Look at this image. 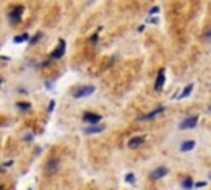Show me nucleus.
Masks as SVG:
<instances>
[{"label": "nucleus", "mask_w": 211, "mask_h": 190, "mask_svg": "<svg viewBox=\"0 0 211 190\" xmlns=\"http://www.w3.org/2000/svg\"><path fill=\"white\" fill-rule=\"evenodd\" d=\"M23 10H25V7H23V5H17L15 8H12L8 12V22L12 23V25H18V23L22 22Z\"/></svg>", "instance_id": "1"}, {"label": "nucleus", "mask_w": 211, "mask_h": 190, "mask_svg": "<svg viewBox=\"0 0 211 190\" xmlns=\"http://www.w3.org/2000/svg\"><path fill=\"white\" fill-rule=\"evenodd\" d=\"M104 126H99V124H91L89 126V127H86V129H84V134H87V136H89V134H99V132H102L104 131Z\"/></svg>", "instance_id": "10"}, {"label": "nucleus", "mask_w": 211, "mask_h": 190, "mask_svg": "<svg viewBox=\"0 0 211 190\" xmlns=\"http://www.w3.org/2000/svg\"><path fill=\"white\" fill-rule=\"evenodd\" d=\"M2 83H3V79H2V78H0V86H2Z\"/></svg>", "instance_id": "29"}, {"label": "nucleus", "mask_w": 211, "mask_h": 190, "mask_svg": "<svg viewBox=\"0 0 211 190\" xmlns=\"http://www.w3.org/2000/svg\"><path fill=\"white\" fill-rule=\"evenodd\" d=\"M143 30H145V25H140L139 28H137V31H143Z\"/></svg>", "instance_id": "28"}, {"label": "nucleus", "mask_w": 211, "mask_h": 190, "mask_svg": "<svg viewBox=\"0 0 211 190\" xmlns=\"http://www.w3.org/2000/svg\"><path fill=\"white\" fill-rule=\"evenodd\" d=\"M65 53H66V41L63 40V38H59V40H58V47L51 51L50 58L51 60H61L63 56H65Z\"/></svg>", "instance_id": "2"}, {"label": "nucleus", "mask_w": 211, "mask_h": 190, "mask_svg": "<svg viewBox=\"0 0 211 190\" xmlns=\"http://www.w3.org/2000/svg\"><path fill=\"white\" fill-rule=\"evenodd\" d=\"M0 190H2V187H0Z\"/></svg>", "instance_id": "30"}, {"label": "nucleus", "mask_w": 211, "mask_h": 190, "mask_svg": "<svg viewBox=\"0 0 211 190\" xmlns=\"http://www.w3.org/2000/svg\"><path fill=\"white\" fill-rule=\"evenodd\" d=\"M165 84V68H160L157 73V79H155V84H153V89L155 91H162Z\"/></svg>", "instance_id": "6"}, {"label": "nucleus", "mask_w": 211, "mask_h": 190, "mask_svg": "<svg viewBox=\"0 0 211 190\" xmlns=\"http://www.w3.org/2000/svg\"><path fill=\"white\" fill-rule=\"evenodd\" d=\"M167 174H168V169L167 167H157V169H153V170H152L150 179H152V180H158V179L165 177Z\"/></svg>", "instance_id": "8"}, {"label": "nucleus", "mask_w": 211, "mask_h": 190, "mask_svg": "<svg viewBox=\"0 0 211 190\" xmlns=\"http://www.w3.org/2000/svg\"><path fill=\"white\" fill-rule=\"evenodd\" d=\"M191 91H193V84H188V86H185V89L181 91L177 98H178V99H185L186 96H190V93H191Z\"/></svg>", "instance_id": "13"}, {"label": "nucleus", "mask_w": 211, "mask_h": 190, "mask_svg": "<svg viewBox=\"0 0 211 190\" xmlns=\"http://www.w3.org/2000/svg\"><path fill=\"white\" fill-rule=\"evenodd\" d=\"M58 165H59V159H51L50 162L46 164V172H48V174L56 172V170H58Z\"/></svg>", "instance_id": "12"}, {"label": "nucleus", "mask_w": 211, "mask_h": 190, "mask_svg": "<svg viewBox=\"0 0 211 190\" xmlns=\"http://www.w3.org/2000/svg\"><path fill=\"white\" fill-rule=\"evenodd\" d=\"M181 187L186 188V190H190L191 187H195V184H193V179H191V177H185L183 180H181Z\"/></svg>", "instance_id": "14"}, {"label": "nucleus", "mask_w": 211, "mask_h": 190, "mask_svg": "<svg viewBox=\"0 0 211 190\" xmlns=\"http://www.w3.org/2000/svg\"><path fill=\"white\" fill-rule=\"evenodd\" d=\"M97 40H99V35H97V33H94L93 37L89 38V41H91L93 45H96V43H97Z\"/></svg>", "instance_id": "19"}, {"label": "nucleus", "mask_w": 211, "mask_h": 190, "mask_svg": "<svg viewBox=\"0 0 211 190\" xmlns=\"http://www.w3.org/2000/svg\"><path fill=\"white\" fill-rule=\"evenodd\" d=\"M0 60H2V61H10L8 56H0Z\"/></svg>", "instance_id": "27"}, {"label": "nucleus", "mask_w": 211, "mask_h": 190, "mask_svg": "<svg viewBox=\"0 0 211 190\" xmlns=\"http://www.w3.org/2000/svg\"><path fill=\"white\" fill-rule=\"evenodd\" d=\"M55 101H50V104H48V112H53V109H55Z\"/></svg>", "instance_id": "21"}, {"label": "nucleus", "mask_w": 211, "mask_h": 190, "mask_svg": "<svg viewBox=\"0 0 211 190\" xmlns=\"http://www.w3.org/2000/svg\"><path fill=\"white\" fill-rule=\"evenodd\" d=\"M206 185V182H198V184H195V187L196 188H201V187H205Z\"/></svg>", "instance_id": "23"}, {"label": "nucleus", "mask_w": 211, "mask_h": 190, "mask_svg": "<svg viewBox=\"0 0 211 190\" xmlns=\"http://www.w3.org/2000/svg\"><path fill=\"white\" fill-rule=\"evenodd\" d=\"M17 109H20V111H28V109H30V103H27V101H18V103H17Z\"/></svg>", "instance_id": "17"}, {"label": "nucleus", "mask_w": 211, "mask_h": 190, "mask_svg": "<svg viewBox=\"0 0 211 190\" xmlns=\"http://www.w3.org/2000/svg\"><path fill=\"white\" fill-rule=\"evenodd\" d=\"M94 91H96V88H94V86H81L76 91H73V98H74V99H81V98L91 96Z\"/></svg>", "instance_id": "3"}, {"label": "nucleus", "mask_w": 211, "mask_h": 190, "mask_svg": "<svg viewBox=\"0 0 211 190\" xmlns=\"http://www.w3.org/2000/svg\"><path fill=\"white\" fill-rule=\"evenodd\" d=\"M149 23H152V25H157V23H158V18H155V17H153V18H149Z\"/></svg>", "instance_id": "22"}, {"label": "nucleus", "mask_w": 211, "mask_h": 190, "mask_svg": "<svg viewBox=\"0 0 211 190\" xmlns=\"http://www.w3.org/2000/svg\"><path fill=\"white\" fill-rule=\"evenodd\" d=\"M209 109H211V108H209Z\"/></svg>", "instance_id": "32"}, {"label": "nucleus", "mask_w": 211, "mask_h": 190, "mask_svg": "<svg viewBox=\"0 0 211 190\" xmlns=\"http://www.w3.org/2000/svg\"><path fill=\"white\" fill-rule=\"evenodd\" d=\"M195 146H196L195 140H193V139H188V140H185V142H181L180 150H181V152H190V150L195 149Z\"/></svg>", "instance_id": "11"}, {"label": "nucleus", "mask_w": 211, "mask_h": 190, "mask_svg": "<svg viewBox=\"0 0 211 190\" xmlns=\"http://www.w3.org/2000/svg\"><path fill=\"white\" fill-rule=\"evenodd\" d=\"M163 111H165V106H158L157 109H153V111L147 112V114H143V116H139V121H150V119H153L155 116L162 114Z\"/></svg>", "instance_id": "7"}, {"label": "nucleus", "mask_w": 211, "mask_h": 190, "mask_svg": "<svg viewBox=\"0 0 211 190\" xmlns=\"http://www.w3.org/2000/svg\"><path fill=\"white\" fill-rule=\"evenodd\" d=\"M28 190H31V188H28Z\"/></svg>", "instance_id": "31"}, {"label": "nucleus", "mask_w": 211, "mask_h": 190, "mask_svg": "<svg viewBox=\"0 0 211 190\" xmlns=\"http://www.w3.org/2000/svg\"><path fill=\"white\" fill-rule=\"evenodd\" d=\"M205 38H206V40H211V30H208L205 33Z\"/></svg>", "instance_id": "26"}, {"label": "nucleus", "mask_w": 211, "mask_h": 190, "mask_svg": "<svg viewBox=\"0 0 211 190\" xmlns=\"http://www.w3.org/2000/svg\"><path fill=\"white\" fill-rule=\"evenodd\" d=\"M28 40H30V35H28V33H22V35H18V37L13 38V43L18 45V43H23V41H28Z\"/></svg>", "instance_id": "15"}, {"label": "nucleus", "mask_w": 211, "mask_h": 190, "mask_svg": "<svg viewBox=\"0 0 211 190\" xmlns=\"http://www.w3.org/2000/svg\"><path fill=\"white\" fill-rule=\"evenodd\" d=\"M158 12H160V7H152V8L149 10L150 15H155V13H158Z\"/></svg>", "instance_id": "20"}, {"label": "nucleus", "mask_w": 211, "mask_h": 190, "mask_svg": "<svg viewBox=\"0 0 211 190\" xmlns=\"http://www.w3.org/2000/svg\"><path fill=\"white\" fill-rule=\"evenodd\" d=\"M125 182H127V184H135V175H134L132 172L125 174Z\"/></svg>", "instance_id": "18"}, {"label": "nucleus", "mask_w": 211, "mask_h": 190, "mask_svg": "<svg viewBox=\"0 0 211 190\" xmlns=\"http://www.w3.org/2000/svg\"><path fill=\"white\" fill-rule=\"evenodd\" d=\"M101 119H102V116L97 114V112H84L83 114V121L89 122V124H97Z\"/></svg>", "instance_id": "5"}, {"label": "nucleus", "mask_w": 211, "mask_h": 190, "mask_svg": "<svg viewBox=\"0 0 211 190\" xmlns=\"http://www.w3.org/2000/svg\"><path fill=\"white\" fill-rule=\"evenodd\" d=\"M25 140H28V142L33 140V134H25Z\"/></svg>", "instance_id": "24"}, {"label": "nucleus", "mask_w": 211, "mask_h": 190, "mask_svg": "<svg viewBox=\"0 0 211 190\" xmlns=\"http://www.w3.org/2000/svg\"><path fill=\"white\" fill-rule=\"evenodd\" d=\"M196 124H198V116H190V118H186L180 122L178 127H180L181 131H186V129H193Z\"/></svg>", "instance_id": "4"}, {"label": "nucleus", "mask_w": 211, "mask_h": 190, "mask_svg": "<svg viewBox=\"0 0 211 190\" xmlns=\"http://www.w3.org/2000/svg\"><path fill=\"white\" fill-rule=\"evenodd\" d=\"M13 165V160H7L5 164H3V167H12Z\"/></svg>", "instance_id": "25"}, {"label": "nucleus", "mask_w": 211, "mask_h": 190, "mask_svg": "<svg viewBox=\"0 0 211 190\" xmlns=\"http://www.w3.org/2000/svg\"><path fill=\"white\" fill-rule=\"evenodd\" d=\"M41 37H43V33H41V31H36V33L33 35V38H30L28 41H30V45H36L38 41L41 40Z\"/></svg>", "instance_id": "16"}, {"label": "nucleus", "mask_w": 211, "mask_h": 190, "mask_svg": "<svg viewBox=\"0 0 211 190\" xmlns=\"http://www.w3.org/2000/svg\"><path fill=\"white\" fill-rule=\"evenodd\" d=\"M143 142H145V136H135V137H132V139L127 142V147H129V149H137V147L142 146Z\"/></svg>", "instance_id": "9"}]
</instances>
